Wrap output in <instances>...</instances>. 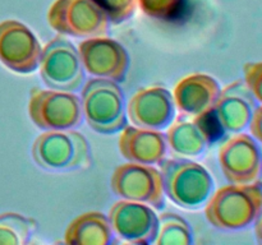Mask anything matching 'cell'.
I'll list each match as a JSON object with an SVG mask.
<instances>
[{"label":"cell","instance_id":"1","mask_svg":"<svg viewBox=\"0 0 262 245\" xmlns=\"http://www.w3.org/2000/svg\"><path fill=\"white\" fill-rule=\"evenodd\" d=\"M81 105L87 125L99 134L112 135L127 127V100L117 82L96 77L84 82Z\"/></svg>","mask_w":262,"mask_h":245},{"label":"cell","instance_id":"2","mask_svg":"<svg viewBox=\"0 0 262 245\" xmlns=\"http://www.w3.org/2000/svg\"><path fill=\"white\" fill-rule=\"evenodd\" d=\"M32 158L49 173H71L91 166V147L83 134L74 129L43 130L33 140Z\"/></svg>","mask_w":262,"mask_h":245},{"label":"cell","instance_id":"3","mask_svg":"<svg viewBox=\"0 0 262 245\" xmlns=\"http://www.w3.org/2000/svg\"><path fill=\"white\" fill-rule=\"evenodd\" d=\"M159 166L165 197L176 206L187 211L205 207L214 190V180L201 163L181 157L164 158Z\"/></svg>","mask_w":262,"mask_h":245},{"label":"cell","instance_id":"4","mask_svg":"<svg viewBox=\"0 0 262 245\" xmlns=\"http://www.w3.org/2000/svg\"><path fill=\"white\" fill-rule=\"evenodd\" d=\"M46 18L59 35L78 38L106 36L112 24L95 0H55Z\"/></svg>","mask_w":262,"mask_h":245},{"label":"cell","instance_id":"5","mask_svg":"<svg viewBox=\"0 0 262 245\" xmlns=\"http://www.w3.org/2000/svg\"><path fill=\"white\" fill-rule=\"evenodd\" d=\"M38 68L48 88L78 92L86 82V70L78 48L61 35L53 37L43 46Z\"/></svg>","mask_w":262,"mask_h":245},{"label":"cell","instance_id":"6","mask_svg":"<svg viewBox=\"0 0 262 245\" xmlns=\"http://www.w3.org/2000/svg\"><path fill=\"white\" fill-rule=\"evenodd\" d=\"M28 115L41 130L76 129L83 121L81 97L74 92L35 87L28 100Z\"/></svg>","mask_w":262,"mask_h":245},{"label":"cell","instance_id":"7","mask_svg":"<svg viewBox=\"0 0 262 245\" xmlns=\"http://www.w3.org/2000/svg\"><path fill=\"white\" fill-rule=\"evenodd\" d=\"M110 188L119 199L148 204L154 209L165 206L163 178L154 165L129 162L117 166L110 179Z\"/></svg>","mask_w":262,"mask_h":245},{"label":"cell","instance_id":"8","mask_svg":"<svg viewBox=\"0 0 262 245\" xmlns=\"http://www.w3.org/2000/svg\"><path fill=\"white\" fill-rule=\"evenodd\" d=\"M42 46L31 28L15 19L0 22V63L18 74L38 69Z\"/></svg>","mask_w":262,"mask_h":245},{"label":"cell","instance_id":"9","mask_svg":"<svg viewBox=\"0 0 262 245\" xmlns=\"http://www.w3.org/2000/svg\"><path fill=\"white\" fill-rule=\"evenodd\" d=\"M84 70L96 78L123 83L127 78L130 58L124 46L114 38L99 36L84 38L78 46Z\"/></svg>","mask_w":262,"mask_h":245},{"label":"cell","instance_id":"10","mask_svg":"<svg viewBox=\"0 0 262 245\" xmlns=\"http://www.w3.org/2000/svg\"><path fill=\"white\" fill-rule=\"evenodd\" d=\"M115 236L129 244L147 245L155 242L159 216L151 206L140 202H115L107 213Z\"/></svg>","mask_w":262,"mask_h":245},{"label":"cell","instance_id":"11","mask_svg":"<svg viewBox=\"0 0 262 245\" xmlns=\"http://www.w3.org/2000/svg\"><path fill=\"white\" fill-rule=\"evenodd\" d=\"M176 111L173 93L161 86L138 89L127 102L130 122L145 129L163 132L176 119Z\"/></svg>","mask_w":262,"mask_h":245},{"label":"cell","instance_id":"12","mask_svg":"<svg viewBox=\"0 0 262 245\" xmlns=\"http://www.w3.org/2000/svg\"><path fill=\"white\" fill-rule=\"evenodd\" d=\"M255 199L248 189L225 186L205 204V217L214 227L235 229L250 219Z\"/></svg>","mask_w":262,"mask_h":245},{"label":"cell","instance_id":"13","mask_svg":"<svg viewBox=\"0 0 262 245\" xmlns=\"http://www.w3.org/2000/svg\"><path fill=\"white\" fill-rule=\"evenodd\" d=\"M177 110L188 116H201L212 110L220 87L216 79L205 73H192L184 77L173 89Z\"/></svg>","mask_w":262,"mask_h":245},{"label":"cell","instance_id":"14","mask_svg":"<svg viewBox=\"0 0 262 245\" xmlns=\"http://www.w3.org/2000/svg\"><path fill=\"white\" fill-rule=\"evenodd\" d=\"M205 116L181 114L166 128V143L174 155L184 158L200 157L212 140Z\"/></svg>","mask_w":262,"mask_h":245},{"label":"cell","instance_id":"15","mask_svg":"<svg viewBox=\"0 0 262 245\" xmlns=\"http://www.w3.org/2000/svg\"><path fill=\"white\" fill-rule=\"evenodd\" d=\"M118 148L129 162L159 165L165 158L168 143L165 133L145 128L125 127L120 130Z\"/></svg>","mask_w":262,"mask_h":245},{"label":"cell","instance_id":"16","mask_svg":"<svg viewBox=\"0 0 262 245\" xmlns=\"http://www.w3.org/2000/svg\"><path fill=\"white\" fill-rule=\"evenodd\" d=\"M64 242L69 245H110L115 234L106 214L90 211L72 219L64 232Z\"/></svg>","mask_w":262,"mask_h":245},{"label":"cell","instance_id":"17","mask_svg":"<svg viewBox=\"0 0 262 245\" xmlns=\"http://www.w3.org/2000/svg\"><path fill=\"white\" fill-rule=\"evenodd\" d=\"M248 143L246 138H234L220 148V166L230 181H242L251 176L252 155Z\"/></svg>","mask_w":262,"mask_h":245},{"label":"cell","instance_id":"18","mask_svg":"<svg viewBox=\"0 0 262 245\" xmlns=\"http://www.w3.org/2000/svg\"><path fill=\"white\" fill-rule=\"evenodd\" d=\"M217 125L222 129H238L246 121V106L233 87H228L220 92L211 110Z\"/></svg>","mask_w":262,"mask_h":245},{"label":"cell","instance_id":"19","mask_svg":"<svg viewBox=\"0 0 262 245\" xmlns=\"http://www.w3.org/2000/svg\"><path fill=\"white\" fill-rule=\"evenodd\" d=\"M38 229L36 219L17 212L0 214V245H26Z\"/></svg>","mask_w":262,"mask_h":245},{"label":"cell","instance_id":"20","mask_svg":"<svg viewBox=\"0 0 262 245\" xmlns=\"http://www.w3.org/2000/svg\"><path fill=\"white\" fill-rule=\"evenodd\" d=\"M159 216V229L155 244L158 245H191L193 231L188 222L173 212H163Z\"/></svg>","mask_w":262,"mask_h":245},{"label":"cell","instance_id":"21","mask_svg":"<svg viewBox=\"0 0 262 245\" xmlns=\"http://www.w3.org/2000/svg\"><path fill=\"white\" fill-rule=\"evenodd\" d=\"M183 2L184 0H137V4L148 17L168 20L179 14Z\"/></svg>","mask_w":262,"mask_h":245},{"label":"cell","instance_id":"22","mask_svg":"<svg viewBox=\"0 0 262 245\" xmlns=\"http://www.w3.org/2000/svg\"><path fill=\"white\" fill-rule=\"evenodd\" d=\"M106 13L112 24H122L135 15L137 0H95Z\"/></svg>","mask_w":262,"mask_h":245}]
</instances>
